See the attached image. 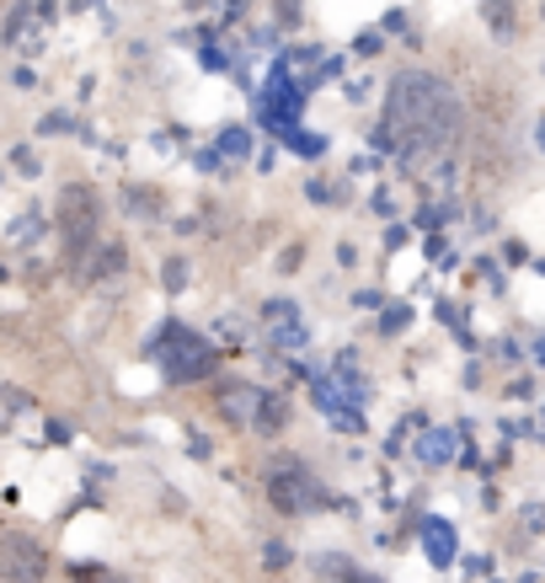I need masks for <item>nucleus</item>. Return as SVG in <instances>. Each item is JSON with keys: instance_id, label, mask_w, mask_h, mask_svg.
I'll use <instances>...</instances> for the list:
<instances>
[{"instance_id": "nucleus-5", "label": "nucleus", "mask_w": 545, "mask_h": 583, "mask_svg": "<svg viewBox=\"0 0 545 583\" xmlns=\"http://www.w3.org/2000/svg\"><path fill=\"white\" fill-rule=\"evenodd\" d=\"M48 579V551L33 536H0V583H43Z\"/></svg>"}, {"instance_id": "nucleus-9", "label": "nucleus", "mask_w": 545, "mask_h": 583, "mask_svg": "<svg viewBox=\"0 0 545 583\" xmlns=\"http://www.w3.org/2000/svg\"><path fill=\"white\" fill-rule=\"evenodd\" d=\"M418 456L433 460V466H439V460H450V434H428V439L418 445Z\"/></svg>"}, {"instance_id": "nucleus-6", "label": "nucleus", "mask_w": 545, "mask_h": 583, "mask_svg": "<svg viewBox=\"0 0 545 583\" xmlns=\"http://www.w3.org/2000/svg\"><path fill=\"white\" fill-rule=\"evenodd\" d=\"M225 413L236 417V423H262V428H273L279 417H284V407L268 396V391H247V385H230L225 391Z\"/></svg>"}, {"instance_id": "nucleus-3", "label": "nucleus", "mask_w": 545, "mask_h": 583, "mask_svg": "<svg viewBox=\"0 0 545 583\" xmlns=\"http://www.w3.org/2000/svg\"><path fill=\"white\" fill-rule=\"evenodd\" d=\"M96 193L91 188H81V182H70L65 193H59V231H65V247L81 257L91 242H96Z\"/></svg>"}, {"instance_id": "nucleus-2", "label": "nucleus", "mask_w": 545, "mask_h": 583, "mask_svg": "<svg viewBox=\"0 0 545 583\" xmlns=\"http://www.w3.org/2000/svg\"><path fill=\"white\" fill-rule=\"evenodd\" d=\"M161 370H167V380H204L214 370L209 343L182 333V327H167V337H161Z\"/></svg>"}, {"instance_id": "nucleus-8", "label": "nucleus", "mask_w": 545, "mask_h": 583, "mask_svg": "<svg viewBox=\"0 0 545 583\" xmlns=\"http://www.w3.org/2000/svg\"><path fill=\"white\" fill-rule=\"evenodd\" d=\"M422 546H428L433 568H450L455 562V530L444 519H422Z\"/></svg>"}, {"instance_id": "nucleus-12", "label": "nucleus", "mask_w": 545, "mask_h": 583, "mask_svg": "<svg viewBox=\"0 0 545 583\" xmlns=\"http://www.w3.org/2000/svg\"><path fill=\"white\" fill-rule=\"evenodd\" d=\"M161 279H167V290H182V284H188V268H182V262H167Z\"/></svg>"}, {"instance_id": "nucleus-10", "label": "nucleus", "mask_w": 545, "mask_h": 583, "mask_svg": "<svg viewBox=\"0 0 545 583\" xmlns=\"http://www.w3.org/2000/svg\"><path fill=\"white\" fill-rule=\"evenodd\" d=\"M76 579H86V583H134V579H124V573H102V568H76Z\"/></svg>"}, {"instance_id": "nucleus-1", "label": "nucleus", "mask_w": 545, "mask_h": 583, "mask_svg": "<svg viewBox=\"0 0 545 583\" xmlns=\"http://www.w3.org/2000/svg\"><path fill=\"white\" fill-rule=\"evenodd\" d=\"M455 134H461V97H455V86L428 76V70H401L390 81L385 134H375V145L439 156V150L455 145Z\"/></svg>"}, {"instance_id": "nucleus-7", "label": "nucleus", "mask_w": 545, "mask_h": 583, "mask_svg": "<svg viewBox=\"0 0 545 583\" xmlns=\"http://www.w3.org/2000/svg\"><path fill=\"white\" fill-rule=\"evenodd\" d=\"M294 316H299V311H294V305H284V300H273V305H268V316H262V327H268V337H273L279 348L305 343V327H299Z\"/></svg>"}, {"instance_id": "nucleus-11", "label": "nucleus", "mask_w": 545, "mask_h": 583, "mask_svg": "<svg viewBox=\"0 0 545 583\" xmlns=\"http://www.w3.org/2000/svg\"><path fill=\"white\" fill-rule=\"evenodd\" d=\"M225 150H230V156H247L252 145H247V134H241V128H230V134H225Z\"/></svg>"}, {"instance_id": "nucleus-4", "label": "nucleus", "mask_w": 545, "mask_h": 583, "mask_svg": "<svg viewBox=\"0 0 545 583\" xmlns=\"http://www.w3.org/2000/svg\"><path fill=\"white\" fill-rule=\"evenodd\" d=\"M268 498L279 514H310V508H321L327 493L316 487V477L310 471H299V466H279L273 477H268Z\"/></svg>"}]
</instances>
